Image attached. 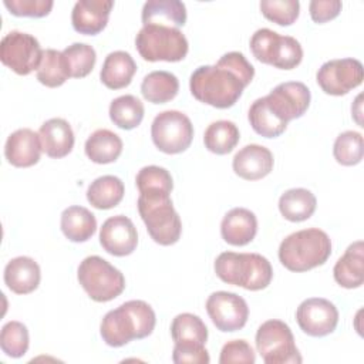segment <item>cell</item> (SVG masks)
<instances>
[{
    "label": "cell",
    "instance_id": "29",
    "mask_svg": "<svg viewBox=\"0 0 364 364\" xmlns=\"http://www.w3.org/2000/svg\"><path fill=\"white\" fill-rule=\"evenodd\" d=\"M124 182L114 175H104L94 179L87 189V200L97 209L115 208L124 198Z\"/></svg>",
    "mask_w": 364,
    "mask_h": 364
},
{
    "label": "cell",
    "instance_id": "28",
    "mask_svg": "<svg viewBox=\"0 0 364 364\" xmlns=\"http://www.w3.org/2000/svg\"><path fill=\"white\" fill-rule=\"evenodd\" d=\"M316 196L304 188H293L282 193L279 199V210L282 216L290 222L307 220L316 210Z\"/></svg>",
    "mask_w": 364,
    "mask_h": 364
},
{
    "label": "cell",
    "instance_id": "26",
    "mask_svg": "<svg viewBox=\"0 0 364 364\" xmlns=\"http://www.w3.org/2000/svg\"><path fill=\"white\" fill-rule=\"evenodd\" d=\"M363 242L351 243L333 269L334 280L344 289H357L363 284Z\"/></svg>",
    "mask_w": 364,
    "mask_h": 364
},
{
    "label": "cell",
    "instance_id": "4",
    "mask_svg": "<svg viewBox=\"0 0 364 364\" xmlns=\"http://www.w3.org/2000/svg\"><path fill=\"white\" fill-rule=\"evenodd\" d=\"M213 267L222 282L250 291L266 289L273 277L270 262L259 253L223 252L216 257Z\"/></svg>",
    "mask_w": 364,
    "mask_h": 364
},
{
    "label": "cell",
    "instance_id": "19",
    "mask_svg": "<svg viewBox=\"0 0 364 364\" xmlns=\"http://www.w3.org/2000/svg\"><path fill=\"white\" fill-rule=\"evenodd\" d=\"M112 0H80L74 4L71 23L77 33L95 36L102 31L108 23Z\"/></svg>",
    "mask_w": 364,
    "mask_h": 364
},
{
    "label": "cell",
    "instance_id": "16",
    "mask_svg": "<svg viewBox=\"0 0 364 364\" xmlns=\"http://www.w3.org/2000/svg\"><path fill=\"white\" fill-rule=\"evenodd\" d=\"M100 243L112 256H128L138 245V233L132 220L124 215L108 218L100 229Z\"/></svg>",
    "mask_w": 364,
    "mask_h": 364
},
{
    "label": "cell",
    "instance_id": "20",
    "mask_svg": "<svg viewBox=\"0 0 364 364\" xmlns=\"http://www.w3.org/2000/svg\"><path fill=\"white\" fill-rule=\"evenodd\" d=\"M257 233L256 215L246 208H233L222 219L220 235L232 246L250 243Z\"/></svg>",
    "mask_w": 364,
    "mask_h": 364
},
{
    "label": "cell",
    "instance_id": "17",
    "mask_svg": "<svg viewBox=\"0 0 364 364\" xmlns=\"http://www.w3.org/2000/svg\"><path fill=\"white\" fill-rule=\"evenodd\" d=\"M273 164V154L269 148L257 144H250L235 154L232 168L235 173L242 179L257 181L272 172Z\"/></svg>",
    "mask_w": 364,
    "mask_h": 364
},
{
    "label": "cell",
    "instance_id": "10",
    "mask_svg": "<svg viewBox=\"0 0 364 364\" xmlns=\"http://www.w3.org/2000/svg\"><path fill=\"white\" fill-rule=\"evenodd\" d=\"M154 145L164 154H181L186 151L193 138V125L181 111L168 109L159 112L151 125Z\"/></svg>",
    "mask_w": 364,
    "mask_h": 364
},
{
    "label": "cell",
    "instance_id": "43",
    "mask_svg": "<svg viewBox=\"0 0 364 364\" xmlns=\"http://www.w3.org/2000/svg\"><path fill=\"white\" fill-rule=\"evenodd\" d=\"M172 361L176 364H208L210 361V357L203 344L175 343L172 351Z\"/></svg>",
    "mask_w": 364,
    "mask_h": 364
},
{
    "label": "cell",
    "instance_id": "2",
    "mask_svg": "<svg viewBox=\"0 0 364 364\" xmlns=\"http://www.w3.org/2000/svg\"><path fill=\"white\" fill-rule=\"evenodd\" d=\"M155 323V311L146 301L129 300L104 316L100 333L109 347H122L135 338L151 336Z\"/></svg>",
    "mask_w": 364,
    "mask_h": 364
},
{
    "label": "cell",
    "instance_id": "25",
    "mask_svg": "<svg viewBox=\"0 0 364 364\" xmlns=\"http://www.w3.org/2000/svg\"><path fill=\"white\" fill-rule=\"evenodd\" d=\"M60 226L68 240L80 243L87 242L95 233L97 219L87 208L73 205L63 210Z\"/></svg>",
    "mask_w": 364,
    "mask_h": 364
},
{
    "label": "cell",
    "instance_id": "35",
    "mask_svg": "<svg viewBox=\"0 0 364 364\" xmlns=\"http://www.w3.org/2000/svg\"><path fill=\"white\" fill-rule=\"evenodd\" d=\"M171 336L173 343H196L205 346L208 341V328L199 316L181 313L172 320Z\"/></svg>",
    "mask_w": 364,
    "mask_h": 364
},
{
    "label": "cell",
    "instance_id": "18",
    "mask_svg": "<svg viewBox=\"0 0 364 364\" xmlns=\"http://www.w3.org/2000/svg\"><path fill=\"white\" fill-rule=\"evenodd\" d=\"M41 142L37 132L30 128H20L11 132L4 145V156L16 168H28L40 161Z\"/></svg>",
    "mask_w": 364,
    "mask_h": 364
},
{
    "label": "cell",
    "instance_id": "39",
    "mask_svg": "<svg viewBox=\"0 0 364 364\" xmlns=\"http://www.w3.org/2000/svg\"><path fill=\"white\" fill-rule=\"evenodd\" d=\"M136 188L139 193L151 192V191H161L171 193L173 189L172 176L168 169L156 165H148L139 169L135 178Z\"/></svg>",
    "mask_w": 364,
    "mask_h": 364
},
{
    "label": "cell",
    "instance_id": "14",
    "mask_svg": "<svg viewBox=\"0 0 364 364\" xmlns=\"http://www.w3.org/2000/svg\"><path fill=\"white\" fill-rule=\"evenodd\" d=\"M206 311L215 327L225 333L245 327L249 307L243 297L230 291H215L206 300Z\"/></svg>",
    "mask_w": 364,
    "mask_h": 364
},
{
    "label": "cell",
    "instance_id": "38",
    "mask_svg": "<svg viewBox=\"0 0 364 364\" xmlns=\"http://www.w3.org/2000/svg\"><path fill=\"white\" fill-rule=\"evenodd\" d=\"M28 344V330L23 323L13 320L3 326L0 333V347L6 355L20 358L27 353Z\"/></svg>",
    "mask_w": 364,
    "mask_h": 364
},
{
    "label": "cell",
    "instance_id": "41",
    "mask_svg": "<svg viewBox=\"0 0 364 364\" xmlns=\"http://www.w3.org/2000/svg\"><path fill=\"white\" fill-rule=\"evenodd\" d=\"M7 10L17 17H44L47 16L54 3L53 0H4Z\"/></svg>",
    "mask_w": 364,
    "mask_h": 364
},
{
    "label": "cell",
    "instance_id": "3",
    "mask_svg": "<svg viewBox=\"0 0 364 364\" xmlns=\"http://www.w3.org/2000/svg\"><path fill=\"white\" fill-rule=\"evenodd\" d=\"M331 255V240L328 235L310 228L297 230L284 237L279 246V260L290 272L301 273L321 266Z\"/></svg>",
    "mask_w": 364,
    "mask_h": 364
},
{
    "label": "cell",
    "instance_id": "6",
    "mask_svg": "<svg viewBox=\"0 0 364 364\" xmlns=\"http://www.w3.org/2000/svg\"><path fill=\"white\" fill-rule=\"evenodd\" d=\"M135 47L139 55L151 63H176L186 57L189 44L179 28L165 26H144L136 37Z\"/></svg>",
    "mask_w": 364,
    "mask_h": 364
},
{
    "label": "cell",
    "instance_id": "11",
    "mask_svg": "<svg viewBox=\"0 0 364 364\" xmlns=\"http://www.w3.org/2000/svg\"><path fill=\"white\" fill-rule=\"evenodd\" d=\"M43 50L38 40L23 31L7 33L0 43V60L18 75H27L38 68Z\"/></svg>",
    "mask_w": 364,
    "mask_h": 364
},
{
    "label": "cell",
    "instance_id": "23",
    "mask_svg": "<svg viewBox=\"0 0 364 364\" xmlns=\"http://www.w3.org/2000/svg\"><path fill=\"white\" fill-rule=\"evenodd\" d=\"M144 26L179 28L186 23V7L179 0H149L141 13Z\"/></svg>",
    "mask_w": 364,
    "mask_h": 364
},
{
    "label": "cell",
    "instance_id": "12",
    "mask_svg": "<svg viewBox=\"0 0 364 364\" xmlns=\"http://www.w3.org/2000/svg\"><path fill=\"white\" fill-rule=\"evenodd\" d=\"M363 64L355 58H336L326 61L317 71L316 80L328 95H344L363 82Z\"/></svg>",
    "mask_w": 364,
    "mask_h": 364
},
{
    "label": "cell",
    "instance_id": "22",
    "mask_svg": "<svg viewBox=\"0 0 364 364\" xmlns=\"http://www.w3.org/2000/svg\"><path fill=\"white\" fill-rule=\"evenodd\" d=\"M40 266L28 256L14 257L4 267V283L16 294L34 291L40 284Z\"/></svg>",
    "mask_w": 364,
    "mask_h": 364
},
{
    "label": "cell",
    "instance_id": "7",
    "mask_svg": "<svg viewBox=\"0 0 364 364\" xmlns=\"http://www.w3.org/2000/svg\"><path fill=\"white\" fill-rule=\"evenodd\" d=\"M77 279L90 299L98 303L114 300L125 289L124 274L109 262L95 255L80 263Z\"/></svg>",
    "mask_w": 364,
    "mask_h": 364
},
{
    "label": "cell",
    "instance_id": "5",
    "mask_svg": "<svg viewBox=\"0 0 364 364\" xmlns=\"http://www.w3.org/2000/svg\"><path fill=\"white\" fill-rule=\"evenodd\" d=\"M171 193L151 191L139 193L138 212L152 240L162 246H171L181 237L182 223L172 205Z\"/></svg>",
    "mask_w": 364,
    "mask_h": 364
},
{
    "label": "cell",
    "instance_id": "13",
    "mask_svg": "<svg viewBox=\"0 0 364 364\" xmlns=\"http://www.w3.org/2000/svg\"><path fill=\"white\" fill-rule=\"evenodd\" d=\"M270 111L283 122L300 118L310 105V90L300 81H287L276 85L263 97Z\"/></svg>",
    "mask_w": 364,
    "mask_h": 364
},
{
    "label": "cell",
    "instance_id": "32",
    "mask_svg": "<svg viewBox=\"0 0 364 364\" xmlns=\"http://www.w3.org/2000/svg\"><path fill=\"white\" fill-rule=\"evenodd\" d=\"M145 109L141 100L135 95L127 94L111 101L109 104V118L121 129L136 128L144 118Z\"/></svg>",
    "mask_w": 364,
    "mask_h": 364
},
{
    "label": "cell",
    "instance_id": "21",
    "mask_svg": "<svg viewBox=\"0 0 364 364\" xmlns=\"http://www.w3.org/2000/svg\"><path fill=\"white\" fill-rule=\"evenodd\" d=\"M38 136L43 152L50 158H64L73 151L74 132L71 125L63 118L46 121L38 129Z\"/></svg>",
    "mask_w": 364,
    "mask_h": 364
},
{
    "label": "cell",
    "instance_id": "24",
    "mask_svg": "<svg viewBox=\"0 0 364 364\" xmlns=\"http://www.w3.org/2000/svg\"><path fill=\"white\" fill-rule=\"evenodd\" d=\"M136 73V64L129 53L112 51L102 64L100 78L102 84L109 90H121L131 84L134 74Z\"/></svg>",
    "mask_w": 364,
    "mask_h": 364
},
{
    "label": "cell",
    "instance_id": "40",
    "mask_svg": "<svg viewBox=\"0 0 364 364\" xmlns=\"http://www.w3.org/2000/svg\"><path fill=\"white\" fill-rule=\"evenodd\" d=\"M260 11L267 20L279 26H290L299 17L300 3L297 0H263L260 1Z\"/></svg>",
    "mask_w": 364,
    "mask_h": 364
},
{
    "label": "cell",
    "instance_id": "34",
    "mask_svg": "<svg viewBox=\"0 0 364 364\" xmlns=\"http://www.w3.org/2000/svg\"><path fill=\"white\" fill-rule=\"evenodd\" d=\"M249 122L253 131L264 138H276L283 134L287 128V124L280 121L267 107L264 98H257L249 108L247 114Z\"/></svg>",
    "mask_w": 364,
    "mask_h": 364
},
{
    "label": "cell",
    "instance_id": "42",
    "mask_svg": "<svg viewBox=\"0 0 364 364\" xmlns=\"http://www.w3.org/2000/svg\"><path fill=\"white\" fill-rule=\"evenodd\" d=\"M255 361H256L255 351L246 340L228 341L220 350V357H219L220 364H232V363L253 364Z\"/></svg>",
    "mask_w": 364,
    "mask_h": 364
},
{
    "label": "cell",
    "instance_id": "44",
    "mask_svg": "<svg viewBox=\"0 0 364 364\" xmlns=\"http://www.w3.org/2000/svg\"><path fill=\"white\" fill-rule=\"evenodd\" d=\"M341 1L338 0H313L310 1L309 10H310V17L314 23H326L333 18H336L340 11H341Z\"/></svg>",
    "mask_w": 364,
    "mask_h": 364
},
{
    "label": "cell",
    "instance_id": "15",
    "mask_svg": "<svg viewBox=\"0 0 364 364\" xmlns=\"http://www.w3.org/2000/svg\"><path fill=\"white\" fill-rule=\"evenodd\" d=\"M299 327L311 337H324L333 333L338 323V310L327 299L311 297L301 301L296 310Z\"/></svg>",
    "mask_w": 364,
    "mask_h": 364
},
{
    "label": "cell",
    "instance_id": "9",
    "mask_svg": "<svg viewBox=\"0 0 364 364\" xmlns=\"http://www.w3.org/2000/svg\"><path fill=\"white\" fill-rule=\"evenodd\" d=\"M256 348L266 364H300L303 361L290 327L277 318L267 320L257 328Z\"/></svg>",
    "mask_w": 364,
    "mask_h": 364
},
{
    "label": "cell",
    "instance_id": "33",
    "mask_svg": "<svg viewBox=\"0 0 364 364\" xmlns=\"http://www.w3.org/2000/svg\"><path fill=\"white\" fill-rule=\"evenodd\" d=\"M37 80L50 88L63 85L70 78V71L63 51L47 48L43 50L41 61L37 68Z\"/></svg>",
    "mask_w": 364,
    "mask_h": 364
},
{
    "label": "cell",
    "instance_id": "8",
    "mask_svg": "<svg viewBox=\"0 0 364 364\" xmlns=\"http://www.w3.org/2000/svg\"><path fill=\"white\" fill-rule=\"evenodd\" d=\"M250 51L257 61L280 70H293L303 60V48L294 37L280 36L270 28H259L253 33Z\"/></svg>",
    "mask_w": 364,
    "mask_h": 364
},
{
    "label": "cell",
    "instance_id": "30",
    "mask_svg": "<svg viewBox=\"0 0 364 364\" xmlns=\"http://www.w3.org/2000/svg\"><path fill=\"white\" fill-rule=\"evenodd\" d=\"M179 81L169 71H152L146 74L141 82L142 97L152 104H165L176 97Z\"/></svg>",
    "mask_w": 364,
    "mask_h": 364
},
{
    "label": "cell",
    "instance_id": "31",
    "mask_svg": "<svg viewBox=\"0 0 364 364\" xmlns=\"http://www.w3.org/2000/svg\"><path fill=\"white\" fill-rule=\"evenodd\" d=\"M240 138L235 122L219 119L208 125L203 134V144L206 149L216 155H226L233 151Z\"/></svg>",
    "mask_w": 364,
    "mask_h": 364
},
{
    "label": "cell",
    "instance_id": "37",
    "mask_svg": "<svg viewBox=\"0 0 364 364\" xmlns=\"http://www.w3.org/2000/svg\"><path fill=\"white\" fill-rule=\"evenodd\" d=\"M334 159L344 166H353L363 159V135L357 131L341 132L333 145Z\"/></svg>",
    "mask_w": 364,
    "mask_h": 364
},
{
    "label": "cell",
    "instance_id": "1",
    "mask_svg": "<svg viewBox=\"0 0 364 364\" xmlns=\"http://www.w3.org/2000/svg\"><path fill=\"white\" fill-rule=\"evenodd\" d=\"M255 77L253 65L239 51L223 54L215 65H200L189 80L192 95L210 107L230 108Z\"/></svg>",
    "mask_w": 364,
    "mask_h": 364
},
{
    "label": "cell",
    "instance_id": "27",
    "mask_svg": "<svg viewBox=\"0 0 364 364\" xmlns=\"http://www.w3.org/2000/svg\"><path fill=\"white\" fill-rule=\"evenodd\" d=\"M85 155L95 164L115 162L122 152V139L109 129H97L85 141Z\"/></svg>",
    "mask_w": 364,
    "mask_h": 364
},
{
    "label": "cell",
    "instance_id": "36",
    "mask_svg": "<svg viewBox=\"0 0 364 364\" xmlns=\"http://www.w3.org/2000/svg\"><path fill=\"white\" fill-rule=\"evenodd\" d=\"M63 55L65 58L70 77L84 78L87 77L97 61L95 50L85 43H74L63 50Z\"/></svg>",
    "mask_w": 364,
    "mask_h": 364
}]
</instances>
